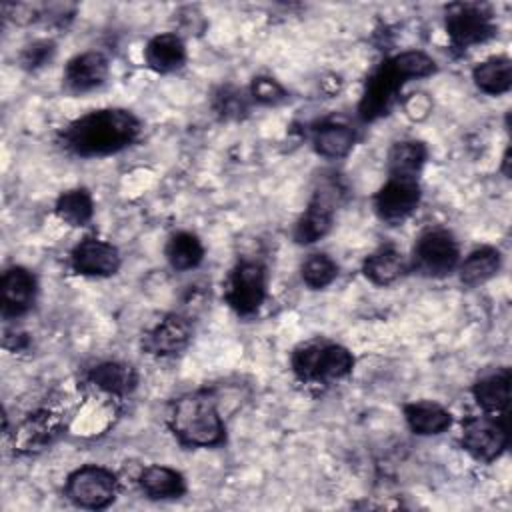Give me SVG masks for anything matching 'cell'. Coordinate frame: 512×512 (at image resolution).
Here are the masks:
<instances>
[{
	"instance_id": "1",
	"label": "cell",
	"mask_w": 512,
	"mask_h": 512,
	"mask_svg": "<svg viewBox=\"0 0 512 512\" xmlns=\"http://www.w3.org/2000/svg\"><path fill=\"white\" fill-rule=\"evenodd\" d=\"M140 132L138 118L122 108L90 112L62 132V144L78 156H104L132 144Z\"/></svg>"
},
{
	"instance_id": "2",
	"label": "cell",
	"mask_w": 512,
	"mask_h": 512,
	"mask_svg": "<svg viewBox=\"0 0 512 512\" xmlns=\"http://www.w3.org/2000/svg\"><path fill=\"white\" fill-rule=\"evenodd\" d=\"M168 424L186 446H218L226 436L216 398L204 390L178 398L168 412Z\"/></svg>"
},
{
	"instance_id": "3",
	"label": "cell",
	"mask_w": 512,
	"mask_h": 512,
	"mask_svg": "<svg viewBox=\"0 0 512 512\" xmlns=\"http://www.w3.org/2000/svg\"><path fill=\"white\" fill-rule=\"evenodd\" d=\"M352 366V354L340 344L308 342L292 354V370L304 382L338 380L348 376Z\"/></svg>"
},
{
	"instance_id": "4",
	"label": "cell",
	"mask_w": 512,
	"mask_h": 512,
	"mask_svg": "<svg viewBox=\"0 0 512 512\" xmlns=\"http://www.w3.org/2000/svg\"><path fill=\"white\" fill-rule=\"evenodd\" d=\"M446 32L452 48L468 50L494 36V16L486 4L456 2L446 8Z\"/></svg>"
},
{
	"instance_id": "5",
	"label": "cell",
	"mask_w": 512,
	"mask_h": 512,
	"mask_svg": "<svg viewBox=\"0 0 512 512\" xmlns=\"http://www.w3.org/2000/svg\"><path fill=\"white\" fill-rule=\"evenodd\" d=\"M508 420L500 416H470L462 422V446L478 460H494L508 446Z\"/></svg>"
},
{
	"instance_id": "6",
	"label": "cell",
	"mask_w": 512,
	"mask_h": 512,
	"mask_svg": "<svg viewBox=\"0 0 512 512\" xmlns=\"http://www.w3.org/2000/svg\"><path fill=\"white\" fill-rule=\"evenodd\" d=\"M266 296V268L260 262L236 264L226 282V302L242 316L254 314Z\"/></svg>"
},
{
	"instance_id": "7",
	"label": "cell",
	"mask_w": 512,
	"mask_h": 512,
	"mask_svg": "<svg viewBox=\"0 0 512 512\" xmlns=\"http://www.w3.org/2000/svg\"><path fill=\"white\" fill-rule=\"evenodd\" d=\"M68 498L82 508H106L116 496V476L102 466H84L68 476Z\"/></svg>"
},
{
	"instance_id": "8",
	"label": "cell",
	"mask_w": 512,
	"mask_h": 512,
	"mask_svg": "<svg viewBox=\"0 0 512 512\" xmlns=\"http://www.w3.org/2000/svg\"><path fill=\"white\" fill-rule=\"evenodd\" d=\"M406 80L394 68L392 60L382 62L366 82V90L358 104V114L364 122H372L380 116H386L396 102V96Z\"/></svg>"
},
{
	"instance_id": "9",
	"label": "cell",
	"mask_w": 512,
	"mask_h": 512,
	"mask_svg": "<svg viewBox=\"0 0 512 512\" xmlns=\"http://www.w3.org/2000/svg\"><path fill=\"white\" fill-rule=\"evenodd\" d=\"M420 202V186L418 180L408 178H392L378 190L374 196L376 214L388 222L398 224L406 220Z\"/></svg>"
},
{
	"instance_id": "10",
	"label": "cell",
	"mask_w": 512,
	"mask_h": 512,
	"mask_svg": "<svg viewBox=\"0 0 512 512\" xmlns=\"http://www.w3.org/2000/svg\"><path fill=\"white\" fill-rule=\"evenodd\" d=\"M458 244L448 230H428L420 236L416 246V260L420 270L430 276H442L456 268L458 264Z\"/></svg>"
},
{
	"instance_id": "11",
	"label": "cell",
	"mask_w": 512,
	"mask_h": 512,
	"mask_svg": "<svg viewBox=\"0 0 512 512\" xmlns=\"http://www.w3.org/2000/svg\"><path fill=\"white\" fill-rule=\"evenodd\" d=\"M72 268L84 276H112L120 268L116 246L98 238H84L70 254Z\"/></svg>"
},
{
	"instance_id": "12",
	"label": "cell",
	"mask_w": 512,
	"mask_h": 512,
	"mask_svg": "<svg viewBox=\"0 0 512 512\" xmlns=\"http://www.w3.org/2000/svg\"><path fill=\"white\" fill-rule=\"evenodd\" d=\"M190 338H192L190 320L182 314H168L144 336V348L150 354L172 356L182 352L188 346Z\"/></svg>"
},
{
	"instance_id": "13",
	"label": "cell",
	"mask_w": 512,
	"mask_h": 512,
	"mask_svg": "<svg viewBox=\"0 0 512 512\" xmlns=\"http://www.w3.org/2000/svg\"><path fill=\"white\" fill-rule=\"evenodd\" d=\"M2 294V314L6 318H16L24 314L36 296V278L30 270L22 266H12L2 274L0 284Z\"/></svg>"
},
{
	"instance_id": "14",
	"label": "cell",
	"mask_w": 512,
	"mask_h": 512,
	"mask_svg": "<svg viewBox=\"0 0 512 512\" xmlns=\"http://www.w3.org/2000/svg\"><path fill=\"white\" fill-rule=\"evenodd\" d=\"M332 190L334 188H320L312 196L306 212L300 216V220L294 228L296 242L312 244L328 234V230L332 226V216H334V200L330 194Z\"/></svg>"
},
{
	"instance_id": "15",
	"label": "cell",
	"mask_w": 512,
	"mask_h": 512,
	"mask_svg": "<svg viewBox=\"0 0 512 512\" xmlns=\"http://www.w3.org/2000/svg\"><path fill=\"white\" fill-rule=\"evenodd\" d=\"M108 76V60L100 52H84L72 58L64 72V84L70 92L82 94L104 84Z\"/></svg>"
},
{
	"instance_id": "16",
	"label": "cell",
	"mask_w": 512,
	"mask_h": 512,
	"mask_svg": "<svg viewBox=\"0 0 512 512\" xmlns=\"http://www.w3.org/2000/svg\"><path fill=\"white\" fill-rule=\"evenodd\" d=\"M472 394L486 414H504L510 404V370L502 368L482 376L474 384Z\"/></svg>"
},
{
	"instance_id": "17",
	"label": "cell",
	"mask_w": 512,
	"mask_h": 512,
	"mask_svg": "<svg viewBox=\"0 0 512 512\" xmlns=\"http://www.w3.org/2000/svg\"><path fill=\"white\" fill-rule=\"evenodd\" d=\"M144 58L156 72H172L186 62V46L176 34H158L146 44Z\"/></svg>"
},
{
	"instance_id": "18",
	"label": "cell",
	"mask_w": 512,
	"mask_h": 512,
	"mask_svg": "<svg viewBox=\"0 0 512 512\" xmlns=\"http://www.w3.org/2000/svg\"><path fill=\"white\" fill-rule=\"evenodd\" d=\"M404 418L412 432L420 436H432L444 432L450 424V412L434 402H414L404 408Z\"/></svg>"
},
{
	"instance_id": "19",
	"label": "cell",
	"mask_w": 512,
	"mask_h": 512,
	"mask_svg": "<svg viewBox=\"0 0 512 512\" xmlns=\"http://www.w3.org/2000/svg\"><path fill=\"white\" fill-rule=\"evenodd\" d=\"M356 134L348 124L340 122H322L314 128V148L318 154L326 158H342L346 156L354 146Z\"/></svg>"
},
{
	"instance_id": "20",
	"label": "cell",
	"mask_w": 512,
	"mask_h": 512,
	"mask_svg": "<svg viewBox=\"0 0 512 512\" xmlns=\"http://www.w3.org/2000/svg\"><path fill=\"white\" fill-rule=\"evenodd\" d=\"M426 162V146L418 140L396 142L388 154V172L392 178L416 180Z\"/></svg>"
},
{
	"instance_id": "21",
	"label": "cell",
	"mask_w": 512,
	"mask_h": 512,
	"mask_svg": "<svg viewBox=\"0 0 512 512\" xmlns=\"http://www.w3.org/2000/svg\"><path fill=\"white\" fill-rule=\"evenodd\" d=\"M362 270L370 282H374L378 286H388L404 274L406 262L396 248L382 246L364 260Z\"/></svg>"
},
{
	"instance_id": "22",
	"label": "cell",
	"mask_w": 512,
	"mask_h": 512,
	"mask_svg": "<svg viewBox=\"0 0 512 512\" xmlns=\"http://www.w3.org/2000/svg\"><path fill=\"white\" fill-rule=\"evenodd\" d=\"M56 434H58L56 418L48 412H40L22 422V426L14 436V444L18 446V450L34 452L50 444Z\"/></svg>"
},
{
	"instance_id": "23",
	"label": "cell",
	"mask_w": 512,
	"mask_h": 512,
	"mask_svg": "<svg viewBox=\"0 0 512 512\" xmlns=\"http://www.w3.org/2000/svg\"><path fill=\"white\" fill-rule=\"evenodd\" d=\"M88 378L96 388L114 396H124L136 386L134 368L122 362H102L90 370Z\"/></svg>"
},
{
	"instance_id": "24",
	"label": "cell",
	"mask_w": 512,
	"mask_h": 512,
	"mask_svg": "<svg viewBox=\"0 0 512 512\" xmlns=\"http://www.w3.org/2000/svg\"><path fill=\"white\" fill-rule=\"evenodd\" d=\"M472 78L482 92L504 94L512 86V62L508 56L488 58L474 68Z\"/></svg>"
},
{
	"instance_id": "25",
	"label": "cell",
	"mask_w": 512,
	"mask_h": 512,
	"mask_svg": "<svg viewBox=\"0 0 512 512\" xmlns=\"http://www.w3.org/2000/svg\"><path fill=\"white\" fill-rule=\"evenodd\" d=\"M140 486L150 498H178L186 492L180 472L168 466H150L140 476Z\"/></svg>"
},
{
	"instance_id": "26",
	"label": "cell",
	"mask_w": 512,
	"mask_h": 512,
	"mask_svg": "<svg viewBox=\"0 0 512 512\" xmlns=\"http://www.w3.org/2000/svg\"><path fill=\"white\" fill-rule=\"evenodd\" d=\"M500 270V252L492 246L476 248L460 266V280L468 286L490 280Z\"/></svg>"
},
{
	"instance_id": "27",
	"label": "cell",
	"mask_w": 512,
	"mask_h": 512,
	"mask_svg": "<svg viewBox=\"0 0 512 512\" xmlns=\"http://www.w3.org/2000/svg\"><path fill=\"white\" fill-rule=\"evenodd\" d=\"M166 258L174 270L196 268L204 258V248L198 236L190 232H176L166 246Z\"/></svg>"
},
{
	"instance_id": "28",
	"label": "cell",
	"mask_w": 512,
	"mask_h": 512,
	"mask_svg": "<svg viewBox=\"0 0 512 512\" xmlns=\"http://www.w3.org/2000/svg\"><path fill=\"white\" fill-rule=\"evenodd\" d=\"M54 210L62 222H66L70 226H84L90 222V218L94 214V204L86 190L76 188V190H68V192L60 194Z\"/></svg>"
},
{
	"instance_id": "29",
	"label": "cell",
	"mask_w": 512,
	"mask_h": 512,
	"mask_svg": "<svg viewBox=\"0 0 512 512\" xmlns=\"http://www.w3.org/2000/svg\"><path fill=\"white\" fill-rule=\"evenodd\" d=\"M338 274L336 262L326 254H312L302 266V280L310 288H324L328 286Z\"/></svg>"
},
{
	"instance_id": "30",
	"label": "cell",
	"mask_w": 512,
	"mask_h": 512,
	"mask_svg": "<svg viewBox=\"0 0 512 512\" xmlns=\"http://www.w3.org/2000/svg\"><path fill=\"white\" fill-rule=\"evenodd\" d=\"M390 60L406 82L412 80V78L430 76L436 70L434 60L428 54L420 52V50H408V52H402V54H398Z\"/></svg>"
},
{
	"instance_id": "31",
	"label": "cell",
	"mask_w": 512,
	"mask_h": 512,
	"mask_svg": "<svg viewBox=\"0 0 512 512\" xmlns=\"http://www.w3.org/2000/svg\"><path fill=\"white\" fill-rule=\"evenodd\" d=\"M212 106L218 112V116L226 118V120H236V118L244 116L248 110V104H246V98L242 96V92H238L236 88H230V86H224L214 94Z\"/></svg>"
},
{
	"instance_id": "32",
	"label": "cell",
	"mask_w": 512,
	"mask_h": 512,
	"mask_svg": "<svg viewBox=\"0 0 512 512\" xmlns=\"http://www.w3.org/2000/svg\"><path fill=\"white\" fill-rule=\"evenodd\" d=\"M250 94L260 104H278L286 98V90L270 76H258L252 80Z\"/></svg>"
},
{
	"instance_id": "33",
	"label": "cell",
	"mask_w": 512,
	"mask_h": 512,
	"mask_svg": "<svg viewBox=\"0 0 512 512\" xmlns=\"http://www.w3.org/2000/svg\"><path fill=\"white\" fill-rule=\"evenodd\" d=\"M54 54V42L50 40H36L32 44H28L22 54H20V64L26 70H36L40 66H44Z\"/></svg>"
}]
</instances>
